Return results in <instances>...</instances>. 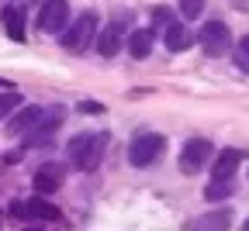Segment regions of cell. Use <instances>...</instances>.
Returning <instances> with one entry per match:
<instances>
[{
    "label": "cell",
    "instance_id": "obj_1",
    "mask_svg": "<svg viewBox=\"0 0 249 231\" xmlns=\"http://www.w3.org/2000/svg\"><path fill=\"white\" fill-rule=\"evenodd\" d=\"M104 148H107V135L101 131V135H76L70 145H66V155L76 169L83 173H93L101 166V159H104Z\"/></svg>",
    "mask_w": 249,
    "mask_h": 231
},
{
    "label": "cell",
    "instance_id": "obj_2",
    "mask_svg": "<svg viewBox=\"0 0 249 231\" xmlns=\"http://www.w3.org/2000/svg\"><path fill=\"white\" fill-rule=\"evenodd\" d=\"M97 31H101L97 14H90V11H87V14H80L76 21H70V28L62 31V49L73 52V55H80V52H87V49L93 45Z\"/></svg>",
    "mask_w": 249,
    "mask_h": 231
},
{
    "label": "cell",
    "instance_id": "obj_3",
    "mask_svg": "<svg viewBox=\"0 0 249 231\" xmlns=\"http://www.w3.org/2000/svg\"><path fill=\"white\" fill-rule=\"evenodd\" d=\"M197 42H201L204 55L222 59V55H229V52H232V31H229V24H225V21H204Z\"/></svg>",
    "mask_w": 249,
    "mask_h": 231
},
{
    "label": "cell",
    "instance_id": "obj_4",
    "mask_svg": "<svg viewBox=\"0 0 249 231\" xmlns=\"http://www.w3.org/2000/svg\"><path fill=\"white\" fill-rule=\"evenodd\" d=\"M211 155H214V145L208 138H191L183 145V152H180V173L183 176H197L211 162Z\"/></svg>",
    "mask_w": 249,
    "mask_h": 231
},
{
    "label": "cell",
    "instance_id": "obj_5",
    "mask_svg": "<svg viewBox=\"0 0 249 231\" xmlns=\"http://www.w3.org/2000/svg\"><path fill=\"white\" fill-rule=\"evenodd\" d=\"M163 148H166V138L163 135H139L128 145V162H132L135 169H145V166H152V162L163 155Z\"/></svg>",
    "mask_w": 249,
    "mask_h": 231
},
{
    "label": "cell",
    "instance_id": "obj_6",
    "mask_svg": "<svg viewBox=\"0 0 249 231\" xmlns=\"http://www.w3.org/2000/svg\"><path fill=\"white\" fill-rule=\"evenodd\" d=\"M70 21V4L66 0H42L38 7V31H45V35H55V31H62Z\"/></svg>",
    "mask_w": 249,
    "mask_h": 231
},
{
    "label": "cell",
    "instance_id": "obj_7",
    "mask_svg": "<svg viewBox=\"0 0 249 231\" xmlns=\"http://www.w3.org/2000/svg\"><path fill=\"white\" fill-rule=\"evenodd\" d=\"M11 214L14 217H35V221H55L59 217V207L42 200V193L38 197H31V200H14L11 204Z\"/></svg>",
    "mask_w": 249,
    "mask_h": 231
},
{
    "label": "cell",
    "instance_id": "obj_8",
    "mask_svg": "<svg viewBox=\"0 0 249 231\" xmlns=\"http://www.w3.org/2000/svg\"><path fill=\"white\" fill-rule=\"evenodd\" d=\"M124 24L128 21H111L107 28H101L97 31V52L104 55V59H111V55H118V49H121V42H124Z\"/></svg>",
    "mask_w": 249,
    "mask_h": 231
},
{
    "label": "cell",
    "instance_id": "obj_9",
    "mask_svg": "<svg viewBox=\"0 0 249 231\" xmlns=\"http://www.w3.org/2000/svg\"><path fill=\"white\" fill-rule=\"evenodd\" d=\"M239 162H242V152L239 148H222V152L211 159V180H235Z\"/></svg>",
    "mask_w": 249,
    "mask_h": 231
},
{
    "label": "cell",
    "instance_id": "obj_10",
    "mask_svg": "<svg viewBox=\"0 0 249 231\" xmlns=\"http://www.w3.org/2000/svg\"><path fill=\"white\" fill-rule=\"evenodd\" d=\"M42 117H45V107H24V104H21V107L11 114V121H7V131H11V135H24V131H31Z\"/></svg>",
    "mask_w": 249,
    "mask_h": 231
},
{
    "label": "cell",
    "instance_id": "obj_11",
    "mask_svg": "<svg viewBox=\"0 0 249 231\" xmlns=\"http://www.w3.org/2000/svg\"><path fill=\"white\" fill-rule=\"evenodd\" d=\"M62 173H66V169H62L59 162H45V166L35 173V190L38 193H55L62 186Z\"/></svg>",
    "mask_w": 249,
    "mask_h": 231
},
{
    "label": "cell",
    "instance_id": "obj_12",
    "mask_svg": "<svg viewBox=\"0 0 249 231\" xmlns=\"http://www.w3.org/2000/svg\"><path fill=\"white\" fill-rule=\"evenodd\" d=\"M152 42H156V31H152V28L132 31V35H128V52H132V59H149Z\"/></svg>",
    "mask_w": 249,
    "mask_h": 231
},
{
    "label": "cell",
    "instance_id": "obj_13",
    "mask_svg": "<svg viewBox=\"0 0 249 231\" xmlns=\"http://www.w3.org/2000/svg\"><path fill=\"white\" fill-rule=\"evenodd\" d=\"M0 21H4V31L14 38V42H24V11L21 7H4L0 11Z\"/></svg>",
    "mask_w": 249,
    "mask_h": 231
},
{
    "label": "cell",
    "instance_id": "obj_14",
    "mask_svg": "<svg viewBox=\"0 0 249 231\" xmlns=\"http://www.w3.org/2000/svg\"><path fill=\"white\" fill-rule=\"evenodd\" d=\"M229 228H232V214L229 211H211V214H204L197 221L194 231H229Z\"/></svg>",
    "mask_w": 249,
    "mask_h": 231
},
{
    "label": "cell",
    "instance_id": "obj_15",
    "mask_svg": "<svg viewBox=\"0 0 249 231\" xmlns=\"http://www.w3.org/2000/svg\"><path fill=\"white\" fill-rule=\"evenodd\" d=\"M191 42H194V38H191V31H187L183 24H177V21H173V24L166 28V49H170V52H183V49H191Z\"/></svg>",
    "mask_w": 249,
    "mask_h": 231
},
{
    "label": "cell",
    "instance_id": "obj_16",
    "mask_svg": "<svg viewBox=\"0 0 249 231\" xmlns=\"http://www.w3.org/2000/svg\"><path fill=\"white\" fill-rule=\"evenodd\" d=\"M235 193V183L232 180H211V186L204 190V200L214 204V200H229V197Z\"/></svg>",
    "mask_w": 249,
    "mask_h": 231
},
{
    "label": "cell",
    "instance_id": "obj_17",
    "mask_svg": "<svg viewBox=\"0 0 249 231\" xmlns=\"http://www.w3.org/2000/svg\"><path fill=\"white\" fill-rule=\"evenodd\" d=\"M21 104H24V100H21V93H14V90L0 93V121H4V117H11V114H14Z\"/></svg>",
    "mask_w": 249,
    "mask_h": 231
},
{
    "label": "cell",
    "instance_id": "obj_18",
    "mask_svg": "<svg viewBox=\"0 0 249 231\" xmlns=\"http://www.w3.org/2000/svg\"><path fill=\"white\" fill-rule=\"evenodd\" d=\"M232 55H235V66H239V69L249 73V35L235 42V52H232Z\"/></svg>",
    "mask_w": 249,
    "mask_h": 231
},
{
    "label": "cell",
    "instance_id": "obj_19",
    "mask_svg": "<svg viewBox=\"0 0 249 231\" xmlns=\"http://www.w3.org/2000/svg\"><path fill=\"white\" fill-rule=\"evenodd\" d=\"M201 11H204V0H180V14H183L187 21L201 17Z\"/></svg>",
    "mask_w": 249,
    "mask_h": 231
},
{
    "label": "cell",
    "instance_id": "obj_20",
    "mask_svg": "<svg viewBox=\"0 0 249 231\" xmlns=\"http://www.w3.org/2000/svg\"><path fill=\"white\" fill-rule=\"evenodd\" d=\"M173 24V11L170 7H156L152 11V28H170Z\"/></svg>",
    "mask_w": 249,
    "mask_h": 231
},
{
    "label": "cell",
    "instance_id": "obj_21",
    "mask_svg": "<svg viewBox=\"0 0 249 231\" xmlns=\"http://www.w3.org/2000/svg\"><path fill=\"white\" fill-rule=\"evenodd\" d=\"M242 231H249V217H246V224H242Z\"/></svg>",
    "mask_w": 249,
    "mask_h": 231
},
{
    "label": "cell",
    "instance_id": "obj_22",
    "mask_svg": "<svg viewBox=\"0 0 249 231\" xmlns=\"http://www.w3.org/2000/svg\"><path fill=\"white\" fill-rule=\"evenodd\" d=\"M24 231H42V228H24Z\"/></svg>",
    "mask_w": 249,
    "mask_h": 231
}]
</instances>
